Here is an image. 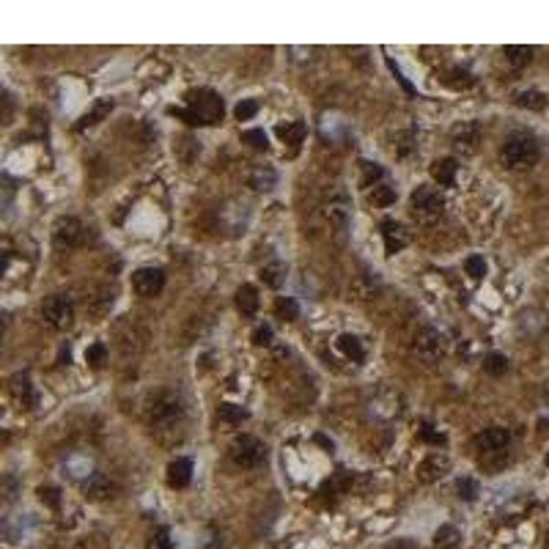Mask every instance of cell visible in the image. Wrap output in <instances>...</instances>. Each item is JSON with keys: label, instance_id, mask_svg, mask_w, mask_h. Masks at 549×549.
Instances as JSON below:
<instances>
[{"label": "cell", "instance_id": "1", "mask_svg": "<svg viewBox=\"0 0 549 549\" xmlns=\"http://www.w3.org/2000/svg\"><path fill=\"white\" fill-rule=\"evenodd\" d=\"M500 157H503V165L511 168V171H525V168H533L538 157H541V146L533 138L530 132H514L508 135L503 148H500Z\"/></svg>", "mask_w": 549, "mask_h": 549}, {"label": "cell", "instance_id": "2", "mask_svg": "<svg viewBox=\"0 0 549 549\" xmlns=\"http://www.w3.org/2000/svg\"><path fill=\"white\" fill-rule=\"evenodd\" d=\"M409 212H412V220L418 226H434L445 214V198L437 187L420 184L409 198Z\"/></svg>", "mask_w": 549, "mask_h": 549}, {"label": "cell", "instance_id": "3", "mask_svg": "<svg viewBox=\"0 0 549 549\" xmlns=\"http://www.w3.org/2000/svg\"><path fill=\"white\" fill-rule=\"evenodd\" d=\"M181 418H184V404H181V398H178L176 393H171V390H162L157 393L154 398H151V404H148V423L154 425V428H173V425L181 423Z\"/></svg>", "mask_w": 549, "mask_h": 549}, {"label": "cell", "instance_id": "4", "mask_svg": "<svg viewBox=\"0 0 549 549\" xmlns=\"http://www.w3.org/2000/svg\"><path fill=\"white\" fill-rule=\"evenodd\" d=\"M187 110L198 119V124H217L223 119V99L209 89H198L187 94Z\"/></svg>", "mask_w": 549, "mask_h": 549}, {"label": "cell", "instance_id": "5", "mask_svg": "<svg viewBox=\"0 0 549 549\" xmlns=\"http://www.w3.org/2000/svg\"><path fill=\"white\" fill-rule=\"evenodd\" d=\"M231 459H233L236 467L253 470V467H258V464L266 459V445L261 443L258 437L242 434V437H236L233 445H231Z\"/></svg>", "mask_w": 549, "mask_h": 549}, {"label": "cell", "instance_id": "6", "mask_svg": "<svg viewBox=\"0 0 549 549\" xmlns=\"http://www.w3.org/2000/svg\"><path fill=\"white\" fill-rule=\"evenodd\" d=\"M41 316L55 330H69L74 321V302L66 294H55L41 305Z\"/></svg>", "mask_w": 549, "mask_h": 549}, {"label": "cell", "instance_id": "7", "mask_svg": "<svg viewBox=\"0 0 549 549\" xmlns=\"http://www.w3.org/2000/svg\"><path fill=\"white\" fill-rule=\"evenodd\" d=\"M415 352L425 363H437L440 357H445L448 352V341L437 327H423L418 336H415Z\"/></svg>", "mask_w": 549, "mask_h": 549}, {"label": "cell", "instance_id": "8", "mask_svg": "<svg viewBox=\"0 0 549 549\" xmlns=\"http://www.w3.org/2000/svg\"><path fill=\"white\" fill-rule=\"evenodd\" d=\"M162 286H165V272L160 266H141L132 272V288L141 294V297H154L160 294Z\"/></svg>", "mask_w": 549, "mask_h": 549}, {"label": "cell", "instance_id": "9", "mask_svg": "<svg viewBox=\"0 0 549 549\" xmlns=\"http://www.w3.org/2000/svg\"><path fill=\"white\" fill-rule=\"evenodd\" d=\"M450 143H453V148L459 151L461 157L475 154V151H478V143H480V124L478 121H464V124L453 126Z\"/></svg>", "mask_w": 549, "mask_h": 549}, {"label": "cell", "instance_id": "10", "mask_svg": "<svg viewBox=\"0 0 549 549\" xmlns=\"http://www.w3.org/2000/svg\"><path fill=\"white\" fill-rule=\"evenodd\" d=\"M86 236V226L77 217H61L53 228V239L58 248H77Z\"/></svg>", "mask_w": 549, "mask_h": 549}, {"label": "cell", "instance_id": "11", "mask_svg": "<svg viewBox=\"0 0 549 549\" xmlns=\"http://www.w3.org/2000/svg\"><path fill=\"white\" fill-rule=\"evenodd\" d=\"M324 214H327V220H330V226H336L338 231H343L346 226H349V217H352V203H349V195L343 193H336L330 201H327V209H324Z\"/></svg>", "mask_w": 549, "mask_h": 549}, {"label": "cell", "instance_id": "12", "mask_svg": "<svg viewBox=\"0 0 549 549\" xmlns=\"http://www.w3.org/2000/svg\"><path fill=\"white\" fill-rule=\"evenodd\" d=\"M450 470V459L445 453H431L425 456L420 464H418V478L423 483H431V480H440Z\"/></svg>", "mask_w": 549, "mask_h": 549}, {"label": "cell", "instance_id": "13", "mask_svg": "<svg viewBox=\"0 0 549 549\" xmlns=\"http://www.w3.org/2000/svg\"><path fill=\"white\" fill-rule=\"evenodd\" d=\"M382 239H385V250H388V256L401 253L409 242L404 226H401V223H396V220H385V223H382Z\"/></svg>", "mask_w": 549, "mask_h": 549}, {"label": "cell", "instance_id": "14", "mask_svg": "<svg viewBox=\"0 0 549 549\" xmlns=\"http://www.w3.org/2000/svg\"><path fill=\"white\" fill-rule=\"evenodd\" d=\"M508 440H511L508 428H503V425H492V428H486V431H483V434L478 437V450H480V453L505 450V448H508Z\"/></svg>", "mask_w": 549, "mask_h": 549}, {"label": "cell", "instance_id": "15", "mask_svg": "<svg viewBox=\"0 0 549 549\" xmlns=\"http://www.w3.org/2000/svg\"><path fill=\"white\" fill-rule=\"evenodd\" d=\"M9 388H11L14 398H17L22 407H36V390L34 385H31V376H28V373H14L11 382H9Z\"/></svg>", "mask_w": 549, "mask_h": 549}, {"label": "cell", "instance_id": "16", "mask_svg": "<svg viewBox=\"0 0 549 549\" xmlns=\"http://www.w3.org/2000/svg\"><path fill=\"white\" fill-rule=\"evenodd\" d=\"M113 492H116L113 480L102 475V473H91L89 478H86V495L91 500H107V497H113Z\"/></svg>", "mask_w": 549, "mask_h": 549}, {"label": "cell", "instance_id": "17", "mask_svg": "<svg viewBox=\"0 0 549 549\" xmlns=\"http://www.w3.org/2000/svg\"><path fill=\"white\" fill-rule=\"evenodd\" d=\"M190 478H193V461L184 459V456L171 461V467H168V483H171V486L184 489V486L190 483Z\"/></svg>", "mask_w": 549, "mask_h": 549}, {"label": "cell", "instance_id": "18", "mask_svg": "<svg viewBox=\"0 0 549 549\" xmlns=\"http://www.w3.org/2000/svg\"><path fill=\"white\" fill-rule=\"evenodd\" d=\"M278 184V173H275V168H269V165H256L253 171H250V187H256V190H272Z\"/></svg>", "mask_w": 549, "mask_h": 549}, {"label": "cell", "instance_id": "19", "mask_svg": "<svg viewBox=\"0 0 549 549\" xmlns=\"http://www.w3.org/2000/svg\"><path fill=\"white\" fill-rule=\"evenodd\" d=\"M236 308H239L242 316H256V311H258V291L248 283L239 286V291H236Z\"/></svg>", "mask_w": 549, "mask_h": 549}, {"label": "cell", "instance_id": "20", "mask_svg": "<svg viewBox=\"0 0 549 549\" xmlns=\"http://www.w3.org/2000/svg\"><path fill=\"white\" fill-rule=\"evenodd\" d=\"M456 171H459V165H456V160H450V157L437 160L431 165V176H434V181H440L443 187H450V184L456 181Z\"/></svg>", "mask_w": 549, "mask_h": 549}, {"label": "cell", "instance_id": "21", "mask_svg": "<svg viewBox=\"0 0 549 549\" xmlns=\"http://www.w3.org/2000/svg\"><path fill=\"white\" fill-rule=\"evenodd\" d=\"M286 275H288V269H286L283 261H272V264L261 266V281L269 288H281L286 283Z\"/></svg>", "mask_w": 549, "mask_h": 549}, {"label": "cell", "instance_id": "22", "mask_svg": "<svg viewBox=\"0 0 549 549\" xmlns=\"http://www.w3.org/2000/svg\"><path fill=\"white\" fill-rule=\"evenodd\" d=\"M113 110V99H99L96 105H94V110L91 113H86L83 119H80V124H77V132H83L86 126H94V124H99L102 119H105L107 113Z\"/></svg>", "mask_w": 549, "mask_h": 549}, {"label": "cell", "instance_id": "23", "mask_svg": "<svg viewBox=\"0 0 549 549\" xmlns=\"http://www.w3.org/2000/svg\"><path fill=\"white\" fill-rule=\"evenodd\" d=\"M505 61H508V66H514V69H522V66H528L533 61V47H525V44H514V47H505Z\"/></svg>", "mask_w": 549, "mask_h": 549}, {"label": "cell", "instance_id": "24", "mask_svg": "<svg viewBox=\"0 0 549 549\" xmlns=\"http://www.w3.org/2000/svg\"><path fill=\"white\" fill-rule=\"evenodd\" d=\"M459 538H461V533H459V528H453V525H443L440 530L434 533V544H437V549H456L459 547Z\"/></svg>", "mask_w": 549, "mask_h": 549}, {"label": "cell", "instance_id": "25", "mask_svg": "<svg viewBox=\"0 0 549 549\" xmlns=\"http://www.w3.org/2000/svg\"><path fill=\"white\" fill-rule=\"evenodd\" d=\"M275 313H278V319L294 321L297 316H300V305H297L294 297H278V302H275Z\"/></svg>", "mask_w": 549, "mask_h": 549}, {"label": "cell", "instance_id": "26", "mask_svg": "<svg viewBox=\"0 0 549 549\" xmlns=\"http://www.w3.org/2000/svg\"><path fill=\"white\" fill-rule=\"evenodd\" d=\"M516 105L528 107V110H544L547 107V96L541 91H522V94H516Z\"/></svg>", "mask_w": 549, "mask_h": 549}, {"label": "cell", "instance_id": "27", "mask_svg": "<svg viewBox=\"0 0 549 549\" xmlns=\"http://www.w3.org/2000/svg\"><path fill=\"white\" fill-rule=\"evenodd\" d=\"M338 349L343 352L346 357H352V360H363V343H360V338L357 336H341L338 338Z\"/></svg>", "mask_w": 549, "mask_h": 549}, {"label": "cell", "instance_id": "28", "mask_svg": "<svg viewBox=\"0 0 549 549\" xmlns=\"http://www.w3.org/2000/svg\"><path fill=\"white\" fill-rule=\"evenodd\" d=\"M217 415H220V420H226V423H242V420H248L250 412L245 407H239V404H220Z\"/></svg>", "mask_w": 549, "mask_h": 549}, {"label": "cell", "instance_id": "29", "mask_svg": "<svg viewBox=\"0 0 549 549\" xmlns=\"http://www.w3.org/2000/svg\"><path fill=\"white\" fill-rule=\"evenodd\" d=\"M360 171H363V187H376V184L385 178V171H382L376 162L363 160L360 162Z\"/></svg>", "mask_w": 549, "mask_h": 549}, {"label": "cell", "instance_id": "30", "mask_svg": "<svg viewBox=\"0 0 549 549\" xmlns=\"http://www.w3.org/2000/svg\"><path fill=\"white\" fill-rule=\"evenodd\" d=\"M376 288H379V283H376V278H371L368 272L357 278L355 291H357V297H360V300H371L373 294H376Z\"/></svg>", "mask_w": 549, "mask_h": 549}, {"label": "cell", "instance_id": "31", "mask_svg": "<svg viewBox=\"0 0 549 549\" xmlns=\"http://www.w3.org/2000/svg\"><path fill=\"white\" fill-rule=\"evenodd\" d=\"M368 198H371V203H376V206H390V203L396 201V190H393L390 184H376Z\"/></svg>", "mask_w": 549, "mask_h": 549}, {"label": "cell", "instance_id": "32", "mask_svg": "<svg viewBox=\"0 0 549 549\" xmlns=\"http://www.w3.org/2000/svg\"><path fill=\"white\" fill-rule=\"evenodd\" d=\"M483 368L492 373V376H503V373L508 371V357L500 355V352H492V355L486 357V363H483Z\"/></svg>", "mask_w": 549, "mask_h": 549}, {"label": "cell", "instance_id": "33", "mask_svg": "<svg viewBox=\"0 0 549 549\" xmlns=\"http://www.w3.org/2000/svg\"><path fill=\"white\" fill-rule=\"evenodd\" d=\"M281 132V138H283L286 143H302V138H305V124L302 121H291V124H286V126H281L278 129Z\"/></svg>", "mask_w": 549, "mask_h": 549}, {"label": "cell", "instance_id": "34", "mask_svg": "<svg viewBox=\"0 0 549 549\" xmlns=\"http://www.w3.org/2000/svg\"><path fill=\"white\" fill-rule=\"evenodd\" d=\"M464 269H467L470 278L480 281V278L486 275V261H483V256H470V258L464 261Z\"/></svg>", "mask_w": 549, "mask_h": 549}, {"label": "cell", "instance_id": "35", "mask_svg": "<svg viewBox=\"0 0 549 549\" xmlns=\"http://www.w3.org/2000/svg\"><path fill=\"white\" fill-rule=\"evenodd\" d=\"M508 461V453L505 450H492V453H480V464L486 470H500L503 464Z\"/></svg>", "mask_w": 549, "mask_h": 549}, {"label": "cell", "instance_id": "36", "mask_svg": "<svg viewBox=\"0 0 549 549\" xmlns=\"http://www.w3.org/2000/svg\"><path fill=\"white\" fill-rule=\"evenodd\" d=\"M105 357H107V346H105V343H94V346H89V349H86V360H89L94 368H99V366L105 363Z\"/></svg>", "mask_w": 549, "mask_h": 549}, {"label": "cell", "instance_id": "37", "mask_svg": "<svg viewBox=\"0 0 549 549\" xmlns=\"http://www.w3.org/2000/svg\"><path fill=\"white\" fill-rule=\"evenodd\" d=\"M242 141L256 146V148H269V138H266L264 129H248V132L242 135Z\"/></svg>", "mask_w": 549, "mask_h": 549}, {"label": "cell", "instance_id": "38", "mask_svg": "<svg viewBox=\"0 0 549 549\" xmlns=\"http://www.w3.org/2000/svg\"><path fill=\"white\" fill-rule=\"evenodd\" d=\"M256 113H258V105H256L253 99H242V102L236 105V110H233V116H236L239 121H250Z\"/></svg>", "mask_w": 549, "mask_h": 549}, {"label": "cell", "instance_id": "39", "mask_svg": "<svg viewBox=\"0 0 549 549\" xmlns=\"http://www.w3.org/2000/svg\"><path fill=\"white\" fill-rule=\"evenodd\" d=\"M148 549H173V541H171V533L168 528H160V530L151 535V544Z\"/></svg>", "mask_w": 549, "mask_h": 549}, {"label": "cell", "instance_id": "40", "mask_svg": "<svg viewBox=\"0 0 549 549\" xmlns=\"http://www.w3.org/2000/svg\"><path fill=\"white\" fill-rule=\"evenodd\" d=\"M456 489H459V497H464V500H475V495H478V483L473 478H459Z\"/></svg>", "mask_w": 549, "mask_h": 549}, {"label": "cell", "instance_id": "41", "mask_svg": "<svg viewBox=\"0 0 549 549\" xmlns=\"http://www.w3.org/2000/svg\"><path fill=\"white\" fill-rule=\"evenodd\" d=\"M412 148H415V132L407 129L404 138H401V143H396V154H398V157H407Z\"/></svg>", "mask_w": 549, "mask_h": 549}, {"label": "cell", "instance_id": "42", "mask_svg": "<svg viewBox=\"0 0 549 549\" xmlns=\"http://www.w3.org/2000/svg\"><path fill=\"white\" fill-rule=\"evenodd\" d=\"M253 343H256V346H269V343H272V327H269V324L256 327V333H253Z\"/></svg>", "mask_w": 549, "mask_h": 549}, {"label": "cell", "instance_id": "43", "mask_svg": "<svg viewBox=\"0 0 549 549\" xmlns=\"http://www.w3.org/2000/svg\"><path fill=\"white\" fill-rule=\"evenodd\" d=\"M39 497H41V503H47V505H53V508L61 505V497H58V489H55V486H41V489H39Z\"/></svg>", "mask_w": 549, "mask_h": 549}, {"label": "cell", "instance_id": "44", "mask_svg": "<svg viewBox=\"0 0 549 549\" xmlns=\"http://www.w3.org/2000/svg\"><path fill=\"white\" fill-rule=\"evenodd\" d=\"M420 440H425V443H431V445H443L445 443L443 434H440V431H434V425H428V423H423V428H420Z\"/></svg>", "mask_w": 549, "mask_h": 549}, {"label": "cell", "instance_id": "45", "mask_svg": "<svg viewBox=\"0 0 549 549\" xmlns=\"http://www.w3.org/2000/svg\"><path fill=\"white\" fill-rule=\"evenodd\" d=\"M541 398H544V404L549 407V382L544 385V390H541Z\"/></svg>", "mask_w": 549, "mask_h": 549}, {"label": "cell", "instance_id": "46", "mask_svg": "<svg viewBox=\"0 0 549 549\" xmlns=\"http://www.w3.org/2000/svg\"><path fill=\"white\" fill-rule=\"evenodd\" d=\"M547 549H549V533H547Z\"/></svg>", "mask_w": 549, "mask_h": 549}, {"label": "cell", "instance_id": "47", "mask_svg": "<svg viewBox=\"0 0 549 549\" xmlns=\"http://www.w3.org/2000/svg\"><path fill=\"white\" fill-rule=\"evenodd\" d=\"M547 464H549V456H547Z\"/></svg>", "mask_w": 549, "mask_h": 549}]
</instances>
